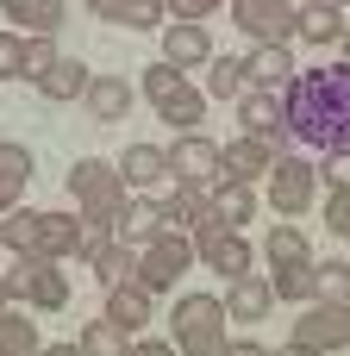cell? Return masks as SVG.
I'll use <instances>...</instances> for the list:
<instances>
[{
    "mask_svg": "<svg viewBox=\"0 0 350 356\" xmlns=\"http://www.w3.org/2000/svg\"><path fill=\"white\" fill-rule=\"evenodd\" d=\"M219 232H232V225H225V219H219V207L207 200V207H200V219L188 225V238H194V250H207V244H213Z\"/></svg>",
    "mask_w": 350,
    "mask_h": 356,
    "instance_id": "cell-41",
    "label": "cell"
},
{
    "mask_svg": "<svg viewBox=\"0 0 350 356\" xmlns=\"http://www.w3.org/2000/svg\"><path fill=\"white\" fill-rule=\"evenodd\" d=\"M219 50H213V38H207V25L200 19H169V31H163V63H175L182 75L188 69H200V63H213Z\"/></svg>",
    "mask_w": 350,
    "mask_h": 356,
    "instance_id": "cell-11",
    "label": "cell"
},
{
    "mask_svg": "<svg viewBox=\"0 0 350 356\" xmlns=\"http://www.w3.org/2000/svg\"><path fill=\"white\" fill-rule=\"evenodd\" d=\"M75 344H81V356H132V332H125V325H113V319L100 313V319H88V325H81V338H75Z\"/></svg>",
    "mask_w": 350,
    "mask_h": 356,
    "instance_id": "cell-28",
    "label": "cell"
},
{
    "mask_svg": "<svg viewBox=\"0 0 350 356\" xmlns=\"http://www.w3.org/2000/svg\"><path fill=\"white\" fill-rule=\"evenodd\" d=\"M0 244H6L13 257H38V244H44V213H38V207H13Z\"/></svg>",
    "mask_w": 350,
    "mask_h": 356,
    "instance_id": "cell-27",
    "label": "cell"
},
{
    "mask_svg": "<svg viewBox=\"0 0 350 356\" xmlns=\"http://www.w3.org/2000/svg\"><path fill=\"white\" fill-rule=\"evenodd\" d=\"M56 56H63V50H56V38H31V44H25V81L38 88V75H44Z\"/></svg>",
    "mask_w": 350,
    "mask_h": 356,
    "instance_id": "cell-40",
    "label": "cell"
},
{
    "mask_svg": "<svg viewBox=\"0 0 350 356\" xmlns=\"http://www.w3.org/2000/svg\"><path fill=\"white\" fill-rule=\"evenodd\" d=\"M150 313H157V294H150L144 282H119V288H106V319H113V325L144 332V325H150Z\"/></svg>",
    "mask_w": 350,
    "mask_h": 356,
    "instance_id": "cell-19",
    "label": "cell"
},
{
    "mask_svg": "<svg viewBox=\"0 0 350 356\" xmlns=\"http://www.w3.org/2000/svg\"><path fill=\"white\" fill-rule=\"evenodd\" d=\"M326 6H344V0H326Z\"/></svg>",
    "mask_w": 350,
    "mask_h": 356,
    "instance_id": "cell-51",
    "label": "cell"
},
{
    "mask_svg": "<svg viewBox=\"0 0 350 356\" xmlns=\"http://www.w3.org/2000/svg\"><path fill=\"white\" fill-rule=\"evenodd\" d=\"M163 13H169L163 0H119V6H113V25H125V31H157Z\"/></svg>",
    "mask_w": 350,
    "mask_h": 356,
    "instance_id": "cell-36",
    "label": "cell"
},
{
    "mask_svg": "<svg viewBox=\"0 0 350 356\" xmlns=\"http://www.w3.org/2000/svg\"><path fill=\"white\" fill-rule=\"evenodd\" d=\"M225 325H232L225 300H213V294H182L175 313H169V344L182 356H225V344H232Z\"/></svg>",
    "mask_w": 350,
    "mask_h": 356,
    "instance_id": "cell-3",
    "label": "cell"
},
{
    "mask_svg": "<svg viewBox=\"0 0 350 356\" xmlns=\"http://www.w3.org/2000/svg\"><path fill=\"white\" fill-rule=\"evenodd\" d=\"M0 257H6V244H0Z\"/></svg>",
    "mask_w": 350,
    "mask_h": 356,
    "instance_id": "cell-52",
    "label": "cell"
},
{
    "mask_svg": "<svg viewBox=\"0 0 350 356\" xmlns=\"http://www.w3.org/2000/svg\"><path fill=\"white\" fill-rule=\"evenodd\" d=\"M225 356H276V350H263L257 338H232V344H225Z\"/></svg>",
    "mask_w": 350,
    "mask_h": 356,
    "instance_id": "cell-44",
    "label": "cell"
},
{
    "mask_svg": "<svg viewBox=\"0 0 350 356\" xmlns=\"http://www.w3.org/2000/svg\"><path fill=\"white\" fill-rule=\"evenodd\" d=\"M38 257H88V225H81V213L75 207H56V213H44V244H38Z\"/></svg>",
    "mask_w": 350,
    "mask_h": 356,
    "instance_id": "cell-15",
    "label": "cell"
},
{
    "mask_svg": "<svg viewBox=\"0 0 350 356\" xmlns=\"http://www.w3.org/2000/svg\"><path fill=\"white\" fill-rule=\"evenodd\" d=\"M38 356H81V344H44Z\"/></svg>",
    "mask_w": 350,
    "mask_h": 356,
    "instance_id": "cell-46",
    "label": "cell"
},
{
    "mask_svg": "<svg viewBox=\"0 0 350 356\" xmlns=\"http://www.w3.org/2000/svg\"><path fill=\"white\" fill-rule=\"evenodd\" d=\"M225 169H219V144L207 138V131H182L175 144H169V181H182V188H213Z\"/></svg>",
    "mask_w": 350,
    "mask_h": 356,
    "instance_id": "cell-10",
    "label": "cell"
},
{
    "mask_svg": "<svg viewBox=\"0 0 350 356\" xmlns=\"http://www.w3.org/2000/svg\"><path fill=\"white\" fill-rule=\"evenodd\" d=\"M294 19H301V6H288V0H232V25L250 44H294Z\"/></svg>",
    "mask_w": 350,
    "mask_h": 356,
    "instance_id": "cell-9",
    "label": "cell"
},
{
    "mask_svg": "<svg viewBox=\"0 0 350 356\" xmlns=\"http://www.w3.org/2000/svg\"><path fill=\"white\" fill-rule=\"evenodd\" d=\"M294 344H307V350H319V356L350 350V300H313V307H301Z\"/></svg>",
    "mask_w": 350,
    "mask_h": 356,
    "instance_id": "cell-8",
    "label": "cell"
},
{
    "mask_svg": "<svg viewBox=\"0 0 350 356\" xmlns=\"http://www.w3.org/2000/svg\"><path fill=\"white\" fill-rule=\"evenodd\" d=\"M25 44H31L25 31H13V25L0 31V81H25Z\"/></svg>",
    "mask_w": 350,
    "mask_h": 356,
    "instance_id": "cell-38",
    "label": "cell"
},
{
    "mask_svg": "<svg viewBox=\"0 0 350 356\" xmlns=\"http://www.w3.org/2000/svg\"><path fill=\"white\" fill-rule=\"evenodd\" d=\"M63 181H69V200H75L81 225H88V257H94L106 238H119V213H125L132 188H125L119 163H100V156L69 163V175H63Z\"/></svg>",
    "mask_w": 350,
    "mask_h": 356,
    "instance_id": "cell-2",
    "label": "cell"
},
{
    "mask_svg": "<svg viewBox=\"0 0 350 356\" xmlns=\"http://www.w3.org/2000/svg\"><path fill=\"white\" fill-rule=\"evenodd\" d=\"M119 175H125V188L157 194V188L169 181V150H157V144H125V150H119Z\"/></svg>",
    "mask_w": 350,
    "mask_h": 356,
    "instance_id": "cell-14",
    "label": "cell"
},
{
    "mask_svg": "<svg viewBox=\"0 0 350 356\" xmlns=\"http://www.w3.org/2000/svg\"><path fill=\"white\" fill-rule=\"evenodd\" d=\"M44 338H38V319L31 313H0V356H38Z\"/></svg>",
    "mask_w": 350,
    "mask_h": 356,
    "instance_id": "cell-30",
    "label": "cell"
},
{
    "mask_svg": "<svg viewBox=\"0 0 350 356\" xmlns=\"http://www.w3.org/2000/svg\"><path fill=\"white\" fill-rule=\"evenodd\" d=\"M88 81H94V75H88V63H81V56H56V63L38 75V94H44V100H81V94H88Z\"/></svg>",
    "mask_w": 350,
    "mask_h": 356,
    "instance_id": "cell-21",
    "label": "cell"
},
{
    "mask_svg": "<svg viewBox=\"0 0 350 356\" xmlns=\"http://www.w3.org/2000/svg\"><path fill=\"white\" fill-rule=\"evenodd\" d=\"M163 6H169L175 19H207L213 6H232V0H163Z\"/></svg>",
    "mask_w": 350,
    "mask_h": 356,
    "instance_id": "cell-43",
    "label": "cell"
},
{
    "mask_svg": "<svg viewBox=\"0 0 350 356\" xmlns=\"http://www.w3.org/2000/svg\"><path fill=\"white\" fill-rule=\"evenodd\" d=\"M194 257H200V250H194V238H188V232H175V225H163V232L138 250V275H132V282H144L150 294H169V288L188 275V263H194Z\"/></svg>",
    "mask_w": 350,
    "mask_h": 356,
    "instance_id": "cell-5",
    "label": "cell"
},
{
    "mask_svg": "<svg viewBox=\"0 0 350 356\" xmlns=\"http://www.w3.org/2000/svg\"><path fill=\"white\" fill-rule=\"evenodd\" d=\"M338 50H344V63H350V25H344V44H338Z\"/></svg>",
    "mask_w": 350,
    "mask_h": 356,
    "instance_id": "cell-49",
    "label": "cell"
},
{
    "mask_svg": "<svg viewBox=\"0 0 350 356\" xmlns=\"http://www.w3.org/2000/svg\"><path fill=\"white\" fill-rule=\"evenodd\" d=\"M0 288H6V300H25V307H50V313L69 307V275L56 257H13L0 269Z\"/></svg>",
    "mask_w": 350,
    "mask_h": 356,
    "instance_id": "cell-4",
    "label": "cell"
},
{
    "mask_svg": "<svg viewBox=\"0 0 350 356\" xmlns=\"http://www.w3.org/2000/svg\"><path fill=\"white\" fill-rule=\"evenodd\" d=\"M263 257H269V269H276V263H313V250H307V232H301L294 219L269 225V238H263Z\"/></svg>",
    "mask_w": 350,
    "mask_h": 356,
    "instance_id": "cell-29",
    "label": "cell"
},
{
    "mask_svg": "<svg viewBox=\"0 0 350 356\" xmlns=\"http://www.w3.org/2000/svg\"><path fill=\"white\" fill-rule=\"evenodd\" d=\"M25 188H31V150L6 138L0 144V213H13L25 200Z\"/></svg>",
    "mask_w": 350,
    "mask_h": 356,
    "instance_id": "cell-23",
    "label": "cell"
},
{
    "mask_svg": "<svg viewBox=\"0 0 350 356\" xmlns=\"http://www.w3.org/2000/svg\"><path fill=\"white\" fill-rule=\"evenodd\" d=\"M276 356H319V350H307V344H294V338H288V344H282Z\"/></svg>",
    "mask_w": 350,
    "mask_h": 356,
    "instance_id": "cell-47",
    "label": "cell"
},
{
    "mask_svg": "<svg viewBox=\"0 0 350 356\" xmlns=\"http://www.w3.org/2000/svg\"><path fill=\"white\" fill-rule=\"evenodd\" d=\"M219 300H225V313H232V319H244V325H263V313L276 307V288H269V282L250 269V275L225 282V294H219Z\"/></svg>",
    "mask_w": 350,
    "mask_h": 356,
    "instance_id": "cell-17",
    "label": "cell"
},
{
    "mask_svg": "<svg viewBox=\"0 0 350 356\" xmlns=\"http://www.w3.org/2000/svg\"><path fill=\"white\" fill-rule=\"evenodd\" d=\"M0 313H6V288H0Z\"/></svg>",
    "mask_w": 350,
    "mask_h": 356,
    "instance_id": "cell-50",
    "label": "cell"
},
{
    "mask_svg": "<svg viewBox=\"0 0 350 356\" xmlns=\"http://www.w3.org/2000/svg\"><path fill=\"white\" fill-rule=\"evenodd\" d=\"M319 181L338 194V188H350V144H338V150H319Z\"/></svg>",
    "mask_w": 350,
    "mask_h": 356,
    "instance_id": "cell-39",
    "label": "cell"
},
{
    "mask_svg": "<svg viewBox=\"0 0 350 356\" xmlns=\"http://www.w3.org/2000/svg\"><path fill=\"white\" fill-rule=\"evenodd\" d=\"M182 81H188V75H182V69H175V63H150V69H144V81H138V88H144V100H150V106H163V100H169V94H175V88H182Z\"/></svg>",
    "mask_w": 350,
    "mask_h": 356,
    "instance_id": "cell-37",
    "label": "cell"
},
{
    "mask_svg": "<svg viewBox=\"0 0 350 356\" xmlns=\"http://www.w3.org/2000/svg\"><path fill=\"white\" fill-rule=\"evenodd\" d=\"M0 13L25 38H56L63 31V0H0Z\"/></svg>",
    "mask_w": 350,
    "mask_h": 356,
    "instance_id": "cell-20",
    "label": "cell"
},
{
    "mask_svg": "<svg viewBox=\"0 0 350 356\" xmlns=\"http://www.w3.org/2000/svg\"><path fill=\"white\" fill-rule=\"evenodd\" d=\"M263 194H269V207L282 213V219H301L307 207H313V194H319V163H307V156H276V169L263 175Z\"/></svg>",
    "mask_w": 350,
    "mask_h": 356,
    "instance_id": "cell-7",
    "label": "cell"
},
{
    "mask_svg": "<svg viewBox=\"0 0 350 356\" xmlns=\"http://www.w3.org/2000/svg\"><path fill=\"white\" fill-rule=\"evenodd\" d=\"M269 288H276V300H294V307H307V294H313V263H276Z\"/></svg>",
    "mask_w": 350,
    "mask_h": 356,
    "instance_id": "cell-34",
    "label": "cell"
},
{
    "mask_svg": "<svg viewBox=\"0 0 350 356\" xmlns=\"http://www.w3.org/2000/svg\"><path fill=\"white\" fill-rule=\"evenodd\" d=\"M157 232H163V207H157V194H144V200H125V213H119V238L144 250Z\"/></svg>",
    "mask_w": 350,
    "mask_h": 356,
    "instance_id": "cell-26",
    "label": "cell"
},
{
    "mask_svg": "<svg viewBox=\"0 0 350 356\" xmlns=\"http://www.w3.org/2000/svg\"><path fill=\"white\" fill-rule=\"evenodd\" d=\"M238 131H250V138H263V144H276V150L288 156V150H294L288 94H282V88H244V94H238Z\"/></svg>",
    "mask_w": 350,
    "mask_h": 356,
    "instance_id": "cell-6",
    "label": "cell"
},
{
    "mask_svg": "<svg viewBox=\"0 0 350 356\" xmlns=\"http://www.w3.org/2000/svg\"><path fill=\"white\" fill-rule=\"evenodd\" d=\"M313 300H350V263L344 257L313 263Z\"/></svg>",
    "mask_w": 350,
    "mask_h": 356,
    "instance_id": "cell-35",
    "label": "cell"
},
{
    "mask_svg": "<svg viewBox=\"0 0 350 356\" xmlns=\"http://www.w3.org/2000/svg\"><path fill=\"white\" fill-rule=\"evenodd\" d=\"M294 75H301L294 44H250V56H244V88H282V94H288Z\"/></svg>",
    "mask_w": 350,
    "mask_h": 356,
    "instance_id": "cell-12",
    "label": "cell"
},
{
    "mask_svg": "<svg viewBox=\"0 0 350 356\" xmlns=\"http://www.w3.org/2000/svg\"><path fill=\"white\" fill-rule=\"evenodd\" d=\"M157 113H163V119H169L175 131H200V119H207V94L182 81V88H175V94H169V100H163Z\"/></svg>",
    "mask_w": 350,
    "mask_h": 356,
    "instance_id": "cell-31",
    "label": "cell"
},
{
    "mask_svg": "<svg viewBox=\"0 0 350 356\" xmlns=\"http://www.w3.org/2000/svg\"><path fill=\"white\" fill-rule=\"evenodd\" d=\"M207 94L213 100H238L244 94V56H213L207 63Z\"/></svg>",
    "mask_w": 350,
    "mask_h": 356,
    "instance_id": "cell-33",
    "label": "cell"
},
{
    "mask_svg": "<svg viewBox=\"0 0 350 356\" xmlns=\"http://www.w3.org/2000/svg\"><path fill=\"white\" fill-rule=\"evenodd\" d=\"M326 232H338V238H350V188H338V194L326 200Z\"/></svg>",
    "mask_w": 350,
    "mask_h": 356,
    "instance_id": "cell-42",
    "label": "cell"
},
{
    "mask_svg": "<svg viewBox=\"0 0 350 356\" xmlns=\"http://www.w3.org/2000/svg\"><path fill=\"white\" fill-rule=\"evenodd\" d=\"M200 257H207V269H213V275L238 282V275H250V257H257V250L244 244V232H219V238H213Z\"/></svg>",
    "mask_w": 350,
    "mask_h": 356,
    "instance_id": "cell-25",
    "label": "cell"
},
{
    "mask_svg": "<svg viewBox=\"0 0 350 356\" xmlns=\"http://www.w3.org/2000/svg\"><path fill=\"white\" fill-rule=\"evenodd\" d=\"M294 38L301 44H344V13L326 6V0H307L301 19H294Z\"/></svg>",
    "mask_w": 350,
    "mask_h": 356,
    "instance_id": "cell-24",
    "label": "cell"
},
{
    "mask_svg": "<svg viewBox=\"0 0 350 356\" xmlns=\"http://www.w3.org/2000/svg\"><path fill=\"white\" fill-rule=\"evenodd\" d=\"M288 131L307 150H338L350 144V63H307L288 81Z\"/></svg>",
    "mask_w": 350,
    "mask_h": 356,
    "instance_id": "cell-1",
    "label": "cell"
},
{
    "mask_svg": "<svg viewBox=\"0 0 350 356\" xmlns=\"http://www.w3.org/2000/svg\"><path fill=\"white\" fill-rule=\"evenodd\" d=\"M88 269H94V282H100V288H119V282H132V275H138V244L106 238V244L88 257Z\"/></svg>",
    "mask_w": 350,
    "mask_h": 356,
    "instance_id": "cell-22",
    "label": "cell"
},
{
    "mask_svg": "<svg viewBox=\"0 0 350 356\" xmlns=\"http://www.w3.org/2000/svg\"><path fill=\"white\" fill-rule=\"evenodd\" d=\"M157 207H163V225L188 232V225L200 219V207H207V188H182V181H169V194H163Z\"/></svg>",
    "mask_w": 350,
    "mask_h": 356,
    "instance_id": "cell-32",
    "label": "cell"
},
{
    "mask_svg": "<svg viewBox=\"0 0 350 356\" xmlns=\"http://www.w3.org/2000/svg\"><path fill=\"white\" fill-rule=\"evenodd\" d=\"M207 200L219 207V219H225L232 232H244V225L257 219V181H238V175H219V181L207 188Z\"/></svg>",
    "mask_w": 350,
    "mask_h": 356,
    "instance_id": "cell-18",
    "label": "cell"
},
{
    "mask_svg": "<svg viewBox=\"0 0 350 356\" xmlns=\"http://www.w3.org/2000/svg\"><path fill=\"white\" fill-rule=\"evenodd\" d=\"M88 6H94L100 19H113V6H119V0H88Z\"/></svg>",
    "mask_w": 350,
    "mask_h": 356,
    "instance_id": "cell-48",
    "label": "cell"
},
{
    "mask_svg": "<svg viewBox=\"0 0 350 356\" xmlns=\"http://www.w3.org/2000/svg\"><path fill=\"white\" fill-rule=\"evenodd\" d=\"M132 81L125 75H94L88 81V94H81V106H88V119H100V125H119L125 113H132Z\"/></svg>",
    "mask_w": 350,
    "mask_h": 356,
    "instance_id": "cell-16",
    "label": "cell"
},
{
    "mask_svg": "<svg viewBox=\"0 0 350 356\" xmlns=\"http://www.w3.org/2000/svg\"><path fill=\"white\" fill-rule=\"evenodd\" d=\"M276 144H263V138H250V131H238L232 144H219V169L225 175H238V181H263L269 169H276Z\"/></svg>",
    "mask_w": 350,
    "mask_h": 356,
    "instance_id": "cell-13",
    "label": "cell"
},
{
    "mask_svg": "<svg viewBox=\"0 0 350 356\" xmlns=\"http://www.w3.org/2000/svg\"><path fill=\"white\" fill-rule=\"evenodd\" d=\"M132 356H182V350L163 344V338H144V344H132Z\"/></svg>",
    "mask_w": 350,
    "mask_h": 356,
    "instance_id": "cell-45",
    "label": "cell"
}]
</instances>
